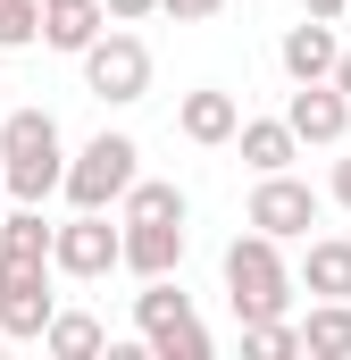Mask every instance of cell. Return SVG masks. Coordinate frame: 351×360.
Listing matches in <instances>:
<instances>
[{
  "label": "cell",
  "instance_id": "9a60e30c",
  "mask_svg": "<svg viewBox=\"0 0 351 360\" xmlns=\"http://www.w3.org/2000/svg\"><path fill=\"white\" fill-rule=\"evenodd\" d=\"M100 25H109V8H100V0H42V42H51V51H67V59L84 51Z\"/></svg>",
  "mask_w": 351,
  "mask_h": 360
},
{
  "label": "cell",
  "instance_id": "8fae6325",
  "mask_svg": "<svg viewBox=\"0 0 351 360\" xmlns=\"http://www.w3.org/2000/svg\"><path fill=\"white\" fill-rule=\"evenodd\" d=\"M234 126H243V101L226 84H192L176 101V134L184 143H201V151H218V143H234Z\"/></svg>",
  "mask_w": 351,
  "mask_h": 360
},
{
  "label": "cell",
  "instance_id": "cb8c5ba5",
  "mask_svg": "<svg viewBox=\"0 0 351 360\" xmlns=\"http://www.w3.org/2000/svg\"><path fill=\"white\" fill-rule=\"evenodd\" d=\"M326 84H335V92H343V101H351V42H343V51H335V68H326Z\"/></svg>",
  "mask_w": 351,
  "mask_h": 360
},
{
  "label": "cell",
  "instance_id": "484cf974",
  "mask_svg": "<svg viewBox=\"0 0 351 360\" xmlns=\"http://www.w3.org/2000/svg\"><path fill=\"white\" fill-rule=\"evenodd\" d=\"M0 352H8V335H0Z\"/></svg>",
  "mask_w": 351,
  "mask_h": 360
},
{
  "label": "cell",
  "instance_id": "ac0fdd59",
  "mask_svg": "<svg viewBox=\"0 0 351 360\" xmlns=\"http://www.w3.org/2000/svg\"><path fill=\"white\" fill-rule=\"evenodd\" d=\"M184 210H192L184 184H159V176H134L126 201H117V218H184Z\"/></svg>",
  "mask_w": 351,
  "mask_h": 360
},
{
  "label": "cell",
  "instance_id": "6da1fadb",
  "mask_svg": "<svg viewBox=\"0 0 351 360\" xmlns=\"http://www.w3.org/2000/svg\"><path fill=\"white\" fill-rule=\"evenodd\" d=\"M67 176V134L51 109H0V193L8 201H51Z\"/></svg>",
  "mask_w": 351,
  "mask_h": 360
},
{
  "label": "cell",
  "instance_id": "5b68a950",
  "mask_svg": "<svg viewBox=\"0 0 351 360\" xmlns=\"http://www.w3.org/2000/svg\"><path fill=\"white\" fill-rule=\"evenodd\" d=\"M134 176H143V143H134V134H109V126H100L84 151L67 160L59 193H67V210H117Z\"/></svg>",
  "mask_w": 351,
  "mask_h": 360
},
{
  "label": "cell",
  "instance_id": "44dd1931",
  "mask_svg": "<svg viewBox=\"0 0 351 360\" xmlns=\"http://www.w3.org/2000/svg\"><path fill=\"white\" fill-rule=\"evenodd\" d=\"M226 0H159V17H176V25H201V17H218Z\"/></svg>",
  "mask_w": 351,
  "mask_h": 360
},
{
  "label": "cell",
  "instance_id": "277c9868",
  "mask_svg": "<svg viewBox=\"0 0 351 360\" xmlns=\"http://www.w3.org/2000/svg\"><path fill=\"white\" fill-rule=\"evenodd\" d=\"M76 68H84V92L100 109H134L151 92V42L126 34V25H100L84 51H76Z\"/></svg>",
  "mask_w": 351,
  "mask_h": 360
},
{
  "label": "cell",
  "instance_id": "7a4b0ae2",
  "mask_svg": "<svg viewBox=\"0 0 351 360\" xmlns=\"http://www.w3.org/2000/svg\"><path fill=\"white\" fill-rule=\"evenodd\" d=\"M226 310H234V327H251V319H284L293 310V269H284V243L260 235V226H243L234 243H226Z\"/></svg>",
  "mask_w": 351,
  "mask_h": 360
},
{
  "label": "cell",
  "instance_id": "8992f818",
  "mask_svg": "<svg viewBox=\"0 0 351 360\" xmlns=\"http://www.w3.org/2000/svg\"><path fill=\"white\" fill-rule=\"evenodd\" d=\"M51 310H59L51 260H17V252H0V335H8V344H42Z\"/></svg>",
  "mask_w": 351,
  "mask_h": 360
},
{
  "label": "cell",
  "instance_id": "7c38bea8",
  "mask_svg": "<svg viewBox=\"0 0 351 360\" xmlns=\"http://www.w3.org/2000/svg\"><path fill=\"white\" fill-rule=\"evenodd\" d=\"M310 252H301V293L310 302H351V235H301Z\"/></svg>",
  "mask_w": 351,
  "mask_h": 360
},
{
  "label": "cell",
  "instance_id": "30bf717a",
  "mask_svg": "<svg viewBox=\"0 0 351 360\" xmlns=\"http://www.w3.org/2000/svg\"><path fill=\"white\" fill-rule=\"evenodd\" d=\"M284 126H293V143H301V151H310V143H318V151H335V143L351 134V101L326 84V76H318V84H293Z\"/></svg>",
  "mask_w": 351,
  "mask_h": 360
},
{
  "label": "cell",
  "instance_id": "52a82bcc",
  "mask_svg": "<svg viewBox=\"0 0 351 360\" xmlns=\"http://www.w3.org/2000/svg\"><path fill=\"white\" fill-rule=\"evenodd\" d=\"M318 210H326V193H318V184H301L293 168H276V176L251 184L243 226H260V235H276V243H301V235L318 226Z\"/></svg>",
  "mask_w": 351,
  "mask_h": 360
},
{
  "label": "cell",
  "instance_id": "2e32d148",
  "mask_svg": "<svg viewBox=\"0 0 351 360\" xmlns=\"http://www.w3.org/2000/svg\"><path fill=\"white\" fill-rule=\"evenodd\" d=\"M42 352H51V360H100V352H109V335H100V319H92V310H51Z\"/></svg>",
  "mask_w": 351,
  "mask_h": 360
},
{
  "label": "cell",
  "instance_id": "7402d4cb",
  "mask_svg": "<svg viewBox=\"0 0 351 360\" xmlns=\"http://www.w3.org/2000/svg\"><path fill=\"white\" fill-rule=\"evenodd\" d=\"M109 8V25H143V17H159V0H100Z\"/></svg>",
  "mask_w": 351,
  "mask_h": 360
},
{
  "label": "cell",
  "instance_id": "ba28073f",
  "mask_svg": "<svg viewBox=\"0 0 351 360\" xmlns=\"http://www.w3.org/2000/svg\"><path fill=\"white\" fill-rule=\"evenodd\" d=\"M117 269V226H109V210H76L67 226H51V276H76V285H92V276Z\"/></svg>",
  "mask_w": 351,
  "mask_h": 360
},
{
  "label": "cell",
  "instance_id": "5bb4252c",
  "mask_svg": "<svg viewBox=\"0 0 351 360\" xmlns=\"http://www.w3.org/2000/svg\"><path fill=\"white\" fill-rule=\"evenodd\" d=\"M234 151H243V168H251V176H276V168H293V160H301V143H293V126H284V117H243V126H234Z\"/></svg>",
  "mask_w": 351,
  "mask_h": 360
},
{
  "label": "cell",
  "instance_id": "3957f363",
  "mask_svg": "<svg viewBox=\"0 0 351 360\" xmlns=\"http://www.w3.org/2000/svg\"><path fill=\"white\" fill-rule=\"evenodd\" d=\"M134 335H143L151 360H209V327H201V310H192V293H184L176 276H143V293H134Z\"/></svg>",
  "mask_w": 351,
  "mask_h": 360
},
{
  "label": "cell",
  "instance_id": "e0dca14e",
  "mask_svg": "<svg viewBox=\"0 0 351 360\" xmlns=\"http://www.w3.org/2000/svg\"><path fill=\"white\" fill-rule=\"evenodd\" d=\"M310 360H351V302H310V319L293 327Z\"/></svg>",
  "mask_w": 351,
  "mask_h": 360
},
{
  "label": "cell",
  "instance_id": "9c48e42d",
  "mask_svg": "<svg viewBox=\"0 0 351 360\" xmlns=\"http://www.w3.org/2000/svg\"><path fill=\"white\" fill-rule=\"evenodd\" d=\"M117 269L176 276L184 269V218H117Z\"/></svg>",
  "mask_w": 351,
  "mask_h": 360
},
{
  "label": "cell",
  "instance_id": "603a6c76",
  "mask_svg": "<svg viewBox=\"0 0 351 360\" xmlns=\"http://www.w3.org/2000/svg\"><path fill=\"white\" fill-rule=\"evenodd\" d=\"M326 201H335V210H351V160H335V176H326Z\"/></svg>",
  "mask_w": 351,
  "mask_h": 360
},
{
  "label": "cell",
  "instance_id": "ffe728a7",
  "mask_svg": "<svg viewBox=\"0 0 351 360\" xmlns=\"http://www.w3.org/2000/svg\"><path fill=\"white\" fill-rule=\"evenodd\" d=\"M42 42V0H0V51H34Z\"/></svg>",
  "mask_w": 351,
  "mask_h": 360
},
{
  "label": "cell",
  "instance_id": "4fadbf2b",
  "mask_svg": "<svg viewBox=\"0 0 351 360\" xmlns=\"http://www.w3.org/2000/svg\"><path fill=\"white\" fill-rule=\"evenodd\" d=\"M335 51H343V42H335V25H326V17H301V25H284L276 68H284L293 84H318V76L335 68Z\"/></svg>",
  "mask_w": 351,
  "mask_h": 360
},
{
  "label": "cell",
  "instance_id": "4316f807",
  "mask_svg": "<svg viewBox=\"0 0 351 360\" xmlns=\"http://www.w3.org/2000/svg\"><path fill=\"white\" fill-rule=\"evenodd\" d=\"M0 210H8V193H0Z\"/></svg>",
  "mask_w": 351,
  "mask_h": 360
},
{
  "label": "cell",
  "instance_id": "d6986e66",
  "mask_svg": "<svg viewBox=\"0 0 351 360\" xmlns=\"http://www.w3.org/2000/svg\"><path fill=\"white\" fill-rule=\"evenodd\" d=\"M243 352L251 360H293L301 335H293V319H251V327H243Z\"/></svg>",
  "mask_w": 351,
  "mask_h": 360
},
{
  "label": "cell",
  "instance_id": "d4e9b609",
  "mask_svg": "<svg viewBox=\"0 0 351 360\" xmlns=\"http://www.w3.org/2000/svg\"><path fill=\"white\" fill-rule=\"evenodd\" d=\"M343 8H351V0H301V17H326V25H335Z\"/></svg>",
  "mask_w": 351,
  "mask_h": 360
}]
</instances>
